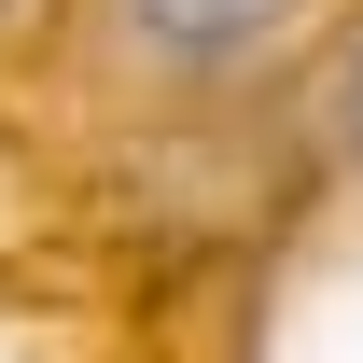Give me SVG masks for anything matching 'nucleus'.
<instances>
[{
    "label": "nucleus",
    "mask_w": 363,
    "mask_h": 363,
    "mask_svg": "<svg viewBox=\"0 0 363 363\" xmlns=\"http://www.w3.org/2000/svg\"><path fill=\"white\" fill-rule=\"evenodd\" d=\"M126 28L154 56H182V70H224V56H252L266 28H294V0H126Z\"/></svg>",
    "instance_id": "obj_1"
},
{
    "label": "nucleus",
    "mask_w": 363,
    "mask_h": 363,
    "mask_svg": "<svg viewBox=\"0 0 363 363\" xmlns=\"http://www.w3.org/2000/svg\"><path fill=\"white\" fill-rule=\"evenodd\" d=\"M335 140H350V154H363V43L335 56Z\"/></svg>",
    "instance_id": "obj_2"
}]
</instances>
